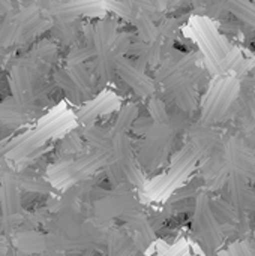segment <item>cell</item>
Returning a JSON list of instances; mask_svg holds the SVG:
<instances>
[{"label": "cell", "mask_w": 255, "mask_h": 256, "mask_svg": "<svg viewBox=\"0 0 255 256\" xmlns=\"http://www.w3.org/2000/svg\"><path fill=\"white\" fill-rule=\"evenodd\" d=\"M240 80L236 75H216L201 104V123L216 124L231 117L239 96Z\"/></svg>", "instance_id": "6da1fadb"}, {"label": "cell", "mask_w": 255, "mask_h": 256, "mask_svg": "<svg viewBox=\"0 0 255 256\" xmlns=\"http://www.w3.org/2000/svg\"><path fill=\"white\" fill-rule=\"evenodd\" d=\"M192 230L198 242L204 248V252L209 255L216 254L224 243L222 230L210 208V196L207 195V192L197 194Z\"/></svg>", "instance_id": "7a4b0ae2"}, {"label": "cell", "mask_w": 255, "mask_h": 256, "mask_svg": "<svg viewBox=\"0 0 255 256\" xmlns=\"http://www.w3.org/2000/svg\"><path fill=\"white\" fill-rule=\"evenodd\" d=\"M222 159L231 174L252 180L255 174V152L242 135H228L222 146Z\"/></svg>", "instance_id": "3957f363"}, {"label": "cell", "mask_w": 255, "mask_h": 256, "mask_svg": "<svg viewBox=\"0 0 255 256\" xmlns=\"http://www.w3.org/2000/svg\"><path fill=\"white\" fill-rule=\"evenodd\" d=\"M230 202L237 216V232L240 236L249 234V214L255 213V192L248 186V180L231 174L227 180Z\"/></svg>", "instance_id": "277c9868"}, {"label": "cell", "mask_w": 255, "mask_h": 256, "mask_svg": "<svg viewBox=\"0 0 255 256\" xmlns=\"http://www.w3.org/2000/svg\"><path fill=\"white\" fill-rule=\"evenodd\" d=\"M33 74L30 72V68L26 64H15L11 72V87L14 93L15 102L27 111L33 105L35 99V86L32 81Z\"/></svg>", "instance_id": "5b68a950"}, {"label": "cell", "mask_w": 255, "mask_h": 256, "mask_svg": "<svg viewBox=\"0 0 255 256\" xmlns=\"http://www.w3.org/2000/svg\"><path fill=\"white\" fill-rule=\"evenodd\" d=\"M191 146L198 152L200 156H213L222 154L224 141L216 130L212 129V124H197L191 129Z\"/></svg>", "instance_id": "8992f818"}, {"label": "cell", "mask_w": 255, "mask_h": 256, "mask_svg": "<svg viewBox=\"0 0 255 256\" xmlns=\"http://www.w3.org/2000/svg\"><path fill=\"white\" fill-rule=\"evenodd\" d=\"M0 202H2V212H3V228L11 230L15 226L18 220L20 213V195L17 184L14 178L6 177L3 183L0 184Z\"/></svg>", "instance_id": "52a82bcc"}, {"label": "cell", "mask_w": 255, "mask_h": 256, "mask_svg": "<svg viewBox=\"0 0 255 256\" xmlns=\"http://www.w3.org/2000/svg\"><path fill=\"white\" fill-rule=\"evenodd\" d=\"M201 176L209 190H219L227 184L230 171L222 159V154L204 156L201 162Z\"/></svg>", "instance_id": "ba28073f"}, {"label": "cell", "mask_w": 255, "mask_h": 256, "mask_svg": "<svg viewBox=\"0 0 255 256\" xmlns=\"http://www.w3.org/2000/svg\"><path fill=\"white\" fill-rule=\"evenodd\" d=\"M116 69L119 70L122 78L135 90L137 94L146 98L155 92L153 81L144 75V70H141L138 66L132 64L131 62L123 60V58H117V68Z\"/></svg>", "instance_id": "9c48e42d"}, {"label": "cell", "mask_w": 255, "mask_h": 256, "mask_svg": "<svg viewBox=\"0 0 255 256\" xmlns=\"http://www.w3.org/2000/svg\"><path fill=\"white\" fill-rule=\"evenodd\" d=\"M254 64L255 60L245 58L242 51L237 46H230V50L224 54L221 60V70H222V75H227L231 72L236 76H245L254 68Z\"/></svg>", "instance_id": "30bf717a"}, {"label": "cell", "mask_w": 255, "mask_h": 256, "mask_svg": "<svg viewBox=\"0 0 255 256\" xmlns=\"http://www.w3.org/2000/svg\"><path fill=\"white\" fill-rule=\"evenodd\" d=\"M210 208L221 226H234L237 230V216L230 201L222 198H210Z\"/></svg>", "instance_id": "8fae6325"}, {"label": "cell", "mask_w": 255, "mask_h": 256, "mask_svg": "<svg viewBox=\"0 0 255 256\" xmlns=\"http://www.w3.org/2000/svg\"><path fill=\"white\" fill-rule=\"evenodd\" d=\"M84 136L87 138V141L96 147L101 153H113V134H110L108 130H105L104 128L99 126H89L84 130Z\"/></svg>", "instance_id": "7c38bea8"}, {"label": "cell", "mask_w": 255, "mask_h": 256, "mask_svg": "<svg viewBox=\"0 0 255 256\" xmlns=\"http://www.w3.org/2000/svg\"><path fill=\"white\" fill-rule=\"evenodd\" d=\"M54 81H56V84L63 90V93L71 99V102H75V104H77V102L84 100V98H83L80 88L77 87V84L74 82V80H72V76H71V74H69L68 70L59 69V70L54 74Z\"/></svg>", "instance_id": "4fadbf2b"}, {"label": "cell", "mask_w": 255, "mask_h": 256, "mask_svg": "<svg viewBox=\"0 0 255 256\" xmlns=\"http://www.w3.org/2000/svg\"><path fill=\"white\" fill-rule=\"evenodd\" d=\"M236 106L255 120V84L252 81H240L239 96L236 99Z\"/></svg>", "instance_id": "5bb4252c"}, {"label": "cell", "mask_w": 255, "mask_h": 256, "mask_svg": "<svg viewBox=\"0 0 255 256\" xmlns=\"http://www.w3.org/2000/svg\"><path fill=\"white\" fill-rule=\"evenodd\" d=\"M69 74H71V76H72V80H74V82L77 84V87L80 88V92H81V94H83V98L84 99H87L89 96H90V93H92V80H90V75H89V72L86 70V68L81 64V63H78V64H72V68L68 70Z\"/></svg>", "instance_id": "9a60e30c"}, {"label": "cell", "mask_w": 255, "mask_h": 256, "mask_svg": "<svg viewBox=\"0 0 255 256\" xmlns=\"http://www.w3.org/2000/svg\"><path fill=\"white\" fill-rule=\"evenodd\" d=\"M132 21L135 22V26L138 28V33H140V36H141V39L144 42H152V40H155L158 38V34H159L158 27L153 24L152 16H149L147 14L141 12L140 15L134 16Z\"/></svg>", "instance_id": "2e32d148"}, {"label": "cell", "mask_w": 255, "mask_h": 256, "mask_svg": "<svg viewBox=\"0 0 255 256\" xmlns=\"http://www.w3.org/2000/svg\"><path fill=\"white\" fill-rule=\"evenodd\" d=\"M137 114H138V110L134 104H129L126 106H123L119 112V117L116 120V124H114V130L111 132L113 135H117V134H125L128 129H131L134 120L137 118Z\"/></svg>", "instance_id": "e0dca14e"}, {"label": "cell", "mask_w": 255, "mask_h": 256, "mask_svg": "<svg viewBox=\"0 0 255 256\" xmlns=\"http://www.w3.org/2000/svg\"><path fill=\"white\" fill-rule=\"evenodd\" d=\"M53 34L57 40L63 44H69L75 38V28L71 24H68V21L62 20L53 26Z\"/></svg>", "instance_id": "ac0fdd59"}, {"label": "cell", "mask_w": 255, "mask_h": 256, "mask_svg": "<svg viewBox=\"0 0 255 256\" xmlns=\"http://www.w3.org/2000/svg\"><path fill=\"white\" fill-rule=\"evenodd\" d=\"M149 111H150V116L155 122H159V123H168L170 120V116L167 112V106L165 104L162 102V99L159 98H152L150 99V104H149Z\"/></svg>", "instance_id": "d6986e66"}, {"label": "cell", "mask_w": 255, "mask_h": 256, "mask_svg": "<svg viewBox=\"0 0 255 256\" xmlns=\"http://www.w3.org/2000/svg\"><path fill=\"white\" fill-rule=\"evenodd\" d=\"M17 186H21L27 190H33V192H44L48 190L47 183H44L42 180L36 178V177H29V176H18V177H12Z\"/></svg>", "instance_id": "ffe728a7"}, {"label": "cell", "mask_w": 255, "mask_h": 256, "mask_svg": "<svg viewBox=\"0 0 255 256\" xmlns=\"http://www.w3.org/2000/svg\"><path fill=\"white\" fill-rule=\"evenodd\" d=\"M95 54V50L92 46H81V48H75L74 51H71L66 57V62L72 66V64H78L83 63L86 58L92 57Z\"/></svg>", "instance_id": "44dd1931"}, {"label": "cell", "mask_w": 255, "mask_h": 256, "mask_svg": "<svg viewBox=\"0 0 255 256\" xmlns=\"http://www.w3.org/2000/svg\"><path fill=\"white\" fill-rule=\"evenodd\" d=\"M107 176H108V180H110V183H111L113 186L122 184V182L126 178V176H125L122 166L117 164V160H114V162H111V164L108 165V168H107Z\"/></svg>", "instance_id": "7402d4cb"}, {"label": "cell", "mask_w": 255, "mask_h": 256, "mask_svg": "<svg viewBox=\"0 0 255 256\" xmlns=\"http://www.w3.org/2000/svg\"><path fill=\"white\" fill-rule=\"evenodd\" d=\"M228 254H231V255H254L255 250L252 249V244L249 242H240V243L231 244Z\"/></svg>", "instance_id": "603a6c76"}, {"label": "cell", "mask_w": 255, "mask_h": 256, "mask_svg": "<svg viewBox=\"0 0 255 256\" xmlns=\"http://www.w3.org/2000/svg\"><path fill=\"white\" fill-rule=\"evenodd\" d=\"M180 2H182V0H159L161 6H168V8L176 6V4H179Z\"/></svg>", "instance_id": "cb8c5ba5"}, {"label": "cell", "mask_w": 255, "mask_h": 256, "mask_svg": "<svg viewBox=\"0 0 255 256\" xmlns=\"http://www.w3.org/2000/svg\"><path fill=\"white\" fill-rule=\"evenodd\" d=\"M251 70H252V74H254V78H255V64H254V68H252Z\"/></svg>", "instance_id": "d4e9b609"}]
</instances>
